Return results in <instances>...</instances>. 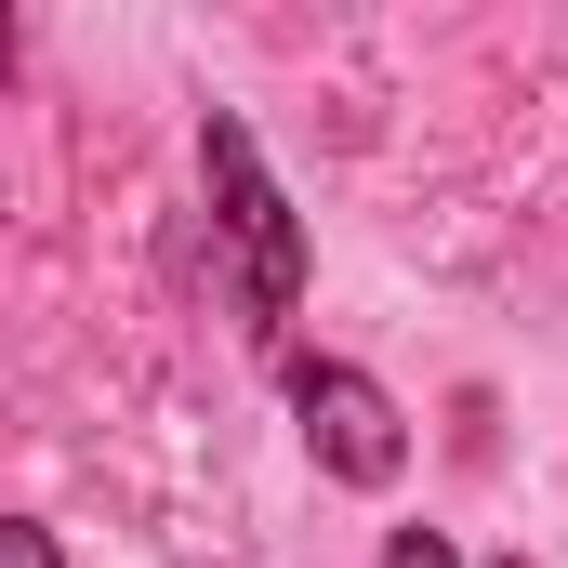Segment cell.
<instances>
[{"mask_svg":"<svg viewBox=\"0 0 568 568\" xmlns=\"http://www.w3.org/2000/svg\"><path fill=\"white\" fill-rule=\"evenodd\" d=\"M503 568H516V556H503Z\"/></svg>","mask_w":568,"mask_h":568,"instance_id":"cell-5","label":"cell"},{"mask_svg":"<svg viewBox=\"0 0 568 568\" xmlns=\"http://www.w3.org/2000/svg\"><path fill=\"white\" fill-rule=\"evenodd\" d=\"M291 410H304V449H317L344 489H397L410 424H397V397H384L371 371H344V357H304V371H291Z\"/></svg>","mask_w":568,"mask_h":568,"instance_id":"cell-2","label":"cell"},{"mask_svg":"<svg viewBox=\"0 0 568 568\" xmlns=\"http://www.w3.org/2000/svg\"><path fill=\"white\" fill-rule=\"evenodd\" d=\"M384 568H463V556H449L436 529H397V542H384Z\"/></svg>","mask_w":568,"mask_h":568,"instance_id":"cell-3","label":"cell"},{"mask_svg":"<svg viewBox=\"0 0 568 568\" xmlns=\"http://www.w3.org/2000/svg\"><path fill=\"white\" fill-rule=\"evenodd\" d=\"M0 568H67V556H53V529H0Z\"/></svg>","mask_w":568,"mask_h":568,"instance_id":"cell-4","label":"cell"},{"mask_svg":"<svg viewBox=\"0 0 568 568\" xmlns=\"http://www.w3.org/2000/svg\"><path fill=\"white\" fill-rule=\"evenodd\" d=\"M199 159H212V212H225L239 291H252V317L278 331L291 304H304V239H291V199L265 185V159H252V133H239V120H212V133H199Z\"/></svg>","mask_w":568,"mask_h":568,"instance_id":"cell-1","label":"cell"}]
</instances>
